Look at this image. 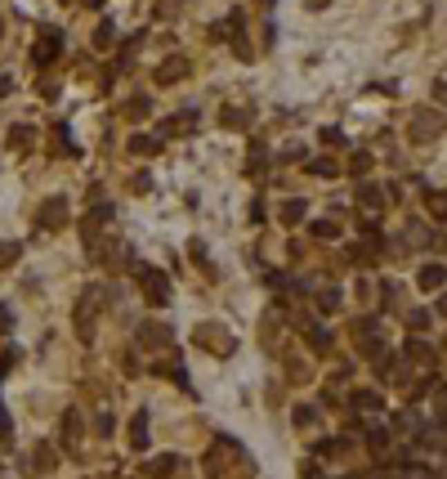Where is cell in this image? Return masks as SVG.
I'll list each match as a JSON object with an SVG mask.
<instances>
[{"label":"cell","mask_w":447,"mask_h":479,"mask_svg":"<svg viewBox=\"0 0 447 479\" xmlns=\"http://www.w3.org/2000/svg\"><path fill=\"white\" fill-rule=\"evenodd\" d=\"M59 54H63V32H41V41H36L32 59L45 68V63H50V59H59Z\"/></svg>","instance_id":"1"},{"label":"cell","mask_w":447,"mask_h":479,"mask_svg":"<svg viewBox=\"0 0 447 479\" xmlns=\"http://www.w3.org/2000/svg\"><path fill=\"white\" fill-rule=\"evenodd\" d=\"M68 224V202L63 197H54V202L41 206V229H63Z\"/></svg>","instance_id":"2"},{"label":"cell","mask_w":447,"mask_h":479,"mask_svg":"<svg viewBox=\"0 0 447 479\" xmlns=\"http://www.w3.org/2000/svg\"><path fill=\"white\" fill-rule=\"evenodd\" d=\"M135 274L144 278V287H148V296H152V300H166V296H170V291H166V278H161L157 269H144V265H139Z\"/></svg>","instance_id":"3"},{"label":"cell","mask_w":447,"mask_h":479,"mask_svg":"<svg viewBox=\"0 0 447 479\" xmlns=\"http://www.w3.org/2000/svg\"><path fill=\"white\" fill-rule=\"evenodd\" d=\"M32 126H14L9 130V148H14V153H27V148H32Z\"/></svg>","instance_id":"4"},{"label":"cell","mask_w":447,"mask_h":479,"mask_svg":"<svg viewBox=\"0 0 447 479\" xmlns=\"http://www.w3.org/2000/svg\"><path fill=\"white\" fill-rule=\"evenodd\" d=\"M184 68H188V63H184V59H170V63H161V72H157V81H166V86H170V81H179V77H184Z\"/></svg>","instance_id":"5"},{"label":"cell","mask_w":447,"mask_h":479,"mask_svg":"<svg viewBox=\"0 0 447 479\" xmlns=\"http://www.w3.org/2000/svg\"><path fill=\"white\" fill-rule=\"evenodd\" d=\"M425 202H430V211L439 220H447V193H425Z\"/></svg>","instance_id":"6"},{"label":"cell","mask_w":447,"mask_h":479,"mask_svg":"<svg viewBox=\"0 0 447 479\" xmlns=\"http://www.w3.org/2000/svg\"><path fill=\"white\" fill-rule=\"evenodd\" d=\"M443 278H447V274H443V269H439V265H430V269H421V287H439V283H443Z\"/></svg>","instance_id":"7"},{"label":"cell","mask_w":447,"mask_h":479,"mask_svg":"<svg viewBox=\"0 0 447 479\" xmlns=\"http://www.w3.org/2000/svg\"><path fill=\"white\" fill-rule=\"evenodd\" d=\"M14 260H18V247L14 242H0V269H9Z\"/></svg>","instance_id":"8"},{"label":"cell","mask_w":447,"mask_h":479,"mask_svg":"<svg viewBox=\"0 0 447 479\" xmlns=\"http://www.w3.org/2000/svg\"><path fill=\"white\" fill-rule=\"evenodd\" d=\"M94 45H99V50H108V45H112V23H103L99 32H94Z\"/></svg>","instance_id":"9"},{"label":"cell","mask_w":447,"mask_h":479,"mask_svg":"<svg viewBox=\"0 0 447 479\" xmlns=\"http://www.w3.org/2000/svg\"><path fill=\"white\" fill-rule=\"evenodd\" d=\"M157 14H166V18H175V14H179V0H157Z\"/></svg>","instance_id":"10"},{"label":"cell","mask_w":447,"mask_h":479,"mask_svg":"<svg viewBox=\"0 0 447 479\" xmlns=\"http://www.w3.org/2000/svg\"><path fill=\"white\" fill-rule=\"evenodd\" d=\"M300 215H304V206H300V202H287V215H282V220H287V224H296Z\"/></svg>","instance_id":"11"},{"label":"cell","mask_w":447,"mask_h":479,"mask_svg":"<svg viewBox=\"0 0 447 479\" xmlns=\"http://www.w3.org/2000/svg\"><path fill=\"white\" fill-rule=\"evenodd\" d=\"M313 233H318V238H336V224L322 220V224H313Z\"/></svg>","instance_id":"12"},{"label":"cell","mask_w":447,"mask_h":479,"mask_svg":"<svg viewBox=\"0 0 447 479\" xmlns=\"http://www.w3.org/2000/svg\"><path fill=\"white\" fill-rule=\"evenodd\" d=\"M0 439H9V412L0 408Z\"/></svg>","instance_id":"13"},{"label":"cell","mask_w":447,"mask_h":479,"mask_svg":"<svg viewBox=\"0 0 447 479\" xmlns=\"http://www.w3.org/2000/svg\"><path fill=\"white\" fill-rule=\"evenodd\" d=\"M9 90H14V77H0V99H5Z\"/></svg>","instance_id":"14"},{"label":"cell","mask_w":447,"mask_h":479,"mask_svg":"<svg viewBox=\"0 0 447 479\" xmlns=\"http://www.w3.org/2000/svg\"><path fill=\"white\" fill-rule=\"evenodd\" d=\"M5 327H9V309L0 305V332H5Z\"/></svg>","instance_id":"15"},{"label":"cell","mask_w":447,"mask_h":479,"mask_svg":"<svg viewBox=\"0 0 447 479\" xmlns=\"http://www.w3.org/2000/svg\"><path fill=\"white\" fill-rule=\"evenodd\" d=\"M0 32H5V23H0Z\"/></svg>","instance_id":"16"}]
</instances>
